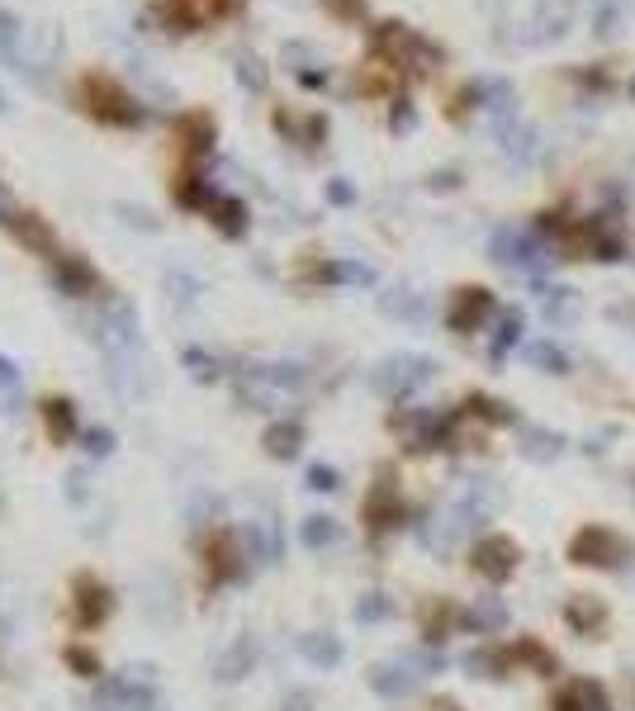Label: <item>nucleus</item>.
<instances>
[{
    "label": "nucleus",
    "mask_w": 635,
    "mask_h": 711,
    "mask_svg": "<svg viewBox=\"0 0 635 711\" xmlns=\"http://www.w3.org/2000/svg\"><path fill=\"white\" fill-rule=\"evenodd\" d=\"M209 204H214V219L223 233H242L247 228V209L237 200H228V195H209Z\"/></svg>",
    "instance_id": "obj_14"
},
{
    "label": "nucleus",
    "mask_w": 635,
    "mask_h": 711,
    "mask_svg": "<svg viewBox=\"0 0 635 711\" xmlns=\"http://www.w3.org/2000/svg\"><path fill=\"white\" fill-rule=\"evenodd\" d=\"M541 29H545V38L555 34H569V19H574V0H541Z\"/></svg>",
    "instance_id": "obj_11"
},
{
    "label": "nucleus",
    "mask_w": 635,
    "mask_h": 711,
    "mask_svg": "<svg viewBox=\"0 0 635 711\" xmlns=\"http://www.w3.org/2000/svg\"><path fill=\"white\" fill-rule=\"evenodd\" d=\"M0 110H5V91H0Z\"/></svg>",
    "instance_id": "obj_28"
},
{
    "label": "nucleus",
    "mask_w": 635,
    "mask_h": 711,
    "mask_svg": "<svg viewBox=\"0 0 635 711\" xmlns=\"http://www.w3.org/2000/svg\"><path fill=\"white\" fill-rule=\"evenodd\" d=\"M327 200H332V204H351V200H356V190H351L346 181H332V185H327Z\"/></svg>",
    "instance_id": "obj_25"
},
{
    "label": "nucleus",
    "mask_w": 635,
    "mask_h": 711,
    "mask_svg": "<svg viewBox=\"0 0 635 711\" xmlns=\"http://www.w3.org/2000/svg\"><path fill=\"white\" fill-rule=\"evenodd\" d=\"M517 342H522V318L508 313V318H503V328H498V342H493V361H503L508 347H517Z\"/></svg>",
    "instance_id": "obj_18"
},
{
    "label": "nucleus",
    "mask_w": 635,
    "mask_h": 711,
    "mask_svg": "<svg viewBox=\"0 0 635 711\" xmlns=\"http://www.w3.org/2000/svg\"><path fill=\"white\" fill-rule=\"evenodd\" d=\"M527 361L541 365L545 375H564V370H569V356H564L555 342H531V347H527Z\"/></svg>",
    "instance_id": "obj_13"
},
{
    "label": "nucleus",
    "mask_w": 635,
    "mask_h": 711,
    "mask_svg": "<svg viewBox=\"0 0 635 711\" xmlns=\"http://www.w3.org/2000/svg\"><path fill=\"white\" fill-rule=\"evenodd\" d=\"M365 517H370V527H394V522H399V498H394V489H389V484H380V489L370 493Z\"/></svg>",
    "instance_id": "obj_10"
},
{
    "label": "nucleus",
    "mask_w": 635,
    "mask_h": 711,
    "mask_svg": "<svg viewBox=\"0 0 635 711\" xmlns=\"http://www.w3.org/2000/svg\"><path fill=\"white\" fill-rule=\"evenodd\" d=\"M304 655H309L313 664H323V669H332V664L342 659V645H337L332 636H309V640H304Z\"/></svg>",
    "instance_id": "obj_15"
},
{
    "label": "nucleus",
    "mask_w": 635,
    "mask_h": 711,
    "mask_svg": "<svg viewBox=\"0 0 635 711\" xmlns=\"http://www.w3.org/2000/svg\"><path fill=\"white\" fill-rule=\"evenodd\" d=\"M337 15H361V0H332Z\"/></svg>",
    "instance_id": "obj_27"
},
{
    "label": "nucleus",
    "mask_w": 635,
    "mask_h": 711,
    "mask_svg": "<svg viewBox=\"0 0 635 711\" xmlns=\"http://www.w3.org/2000/svg\"><path fill=\"white\" fill-rule=\"evenodd\" d=\"M81 110L91 114V119H100V124H138L143 114L133 110V100L124 95V86L119 81H109V76H86L81 81Z\"/></svg>",
    "instance_id": "obj_1"
},
{
    "label": "nucleus",
    "mask_w": 635,
    "mask_h": 711,
    "mask_svg": "<svg viewBox=\"0 0 635 711\" xmlns=\"http://www.w3.org/2000/svg\"><path fill=\"white\" fill-rule=\"evenodd\" d=\"M493 313V294L479 290V285H465V290H455L451 309H446V323L455 332H479V323Z\"/></svg>",
    "instance_id": "obj_6"
},
{
    "label": "nucleus",
    "mask_w": 635,
    "mask_h": 711,
    "mask_svg": "<svg viewBox=\"0 0 635 711\" xmlns=\"http://www.w3.org/2000/svg\"><path fill=\"white\" fill-rule=\"evenodd\" d=\"M271 451H275V456H294V451H299V427H294V422H290V427H275V432H271Z\"/></svg>",
    "instance_id": "obj_22"
},
{
    "label": "nucleus",
    "mask_w": 635,
    "mask_h": 711,
    "mask_svg": "<svg viewBox=\"0 0 635 711\" xmlns=\"http://www.w3.org/2000/svg\"><path fill=\"white\" fill-rule=\"evenodd\" d=\"M309 479H313V489H337V474L332 470H313Z\"/></svg>",
    "instance_id": "obj_26"
},
{
    "label": "nucleus",
    "mask_w": 635,
    "mask_h": 711,
    "mask_svg": "<svg viewBox=\"0 0 635 711\" xmlns=\"http://www.w3.org/2000/svg\"><path fill=\"white\" fill-rule=\"evenodd\" d=\"M465 626H474V631H503V626H508V607L498 598H479L470 612H465Z\"/></svg>",
    "instance_id": "obj_9"
},
{
    "label": "nucleus",
    "mask_w": 635,
    "mask_h": 711,
    "mask_svg": "<svg viewBox=\"0 0 635 711\" xmlns=\"http://www.w3.org/2000/svg\"><path fill=\"white\" fill-rule=\"evenodd\" d=\"M327 280H346V285H370L375 280V271L370 266H356V261H337V266H327Z\"/></svg>",
    "instance_id": "obj_17"
},
{
    "label": "nucleus",
    "mask_w": 635,
    "mask_h": 711,
    "mask_svg": "<svg viewBox=\"0 0 635 711\" xmlns=\"http://www.w3.org/2000/svg\"><path fill=\"white\" fill-rule=\"evenodd\" d=\"M474 569L493 579V584H503L512 569H517V541L512 536H484L479 546H474Z\"/></svg>",
    "instance_id": "obj_5"
},
{
    "label": "nucleus",
    "mask_w": 635,
    "mask_h": 711,
    "mask_svg": "<svg viewBox=\"0 0 635 711\" xmlns=\"http://www.w3.org/2000/svg\"><path fill=\"white\" fill-rule=\"evenodd\" d=\"M493 261L498 266H512V271H545V261H550V252H545L541 237L531 233H517V228H503V233H493Z\"/></svg>",
    "instance_id": "obj_3"
},
{
    "label": "nucleus",
    "mask_w": 635,
    "mask_h": 711,
    "mask_svg": "<svg viewBox=\"0 0 635 711\" xmlns=\"http://www.w3.org/2000/svg\"><path fill=\"white\" fill-rule=\"evenodd\" d=\"M389 124H394V133H408V128L418 124V110H413L408 100H394V114H389Z\"/></svg>",
    "instance_id": "obj_23"
},
{
    "label": "nucleus",
    "mask_w": 635,
    "mask_h": 711,
    "mask_svg": "<svg viewBox=\"0 0 635 711\" xmlns=\"http://www.w3.org/2000/svg\"><path fill=\"white\" fill-rule=\"evenodd\" d=\"M569 621L579 626V631H593L602 621V602H593V598H574L569 602Z\"/></svg>",
    "instance_id": "obj_16"
},
{
    "label": "nucleus",
    "mask_w": 635,
    "mask_h": 711,
    "mask_svg": "<svg viewBox=\"0 0 635 711\" xmlns=\"http://www.w3.org/2000/svg\"><path fill=\"white\" fill-rule=\"evenodd\" d=\"M560 711H612V707H607L602 683H593V678H574L560 697Z\"/></svg>",
    "instance_id": "obj_8"
},
{
    "label": "nucleus",
    "mask_w": 635,
    "mask_h": 711,
    "mask_svg": "<svg viewBox=\"0 0 635 711\" xmlns=\"http://www.w3.org/2000/svg\"><path fill=\"white\" fill-rule=\"evenodd\" d=\"M413 669H418L413 659H399V664H380V669L370 674V683H375L384 697H403V693H413V688L422 683V674H413Z\"/></svg>",
    "instance_id": "obj_7"
},
{
    "label": "nucleus",
    "mask_w": 635,
    "mask_h": 711,
    "mask_svg": "<svg viewBox=\"0 0 635 711\" xmlns=\"http://www.w3.org/2000/svg\"><path fill=\"white\" fill-rule=\"evenodd\" d=\"M436 365L427 361V356H389V361H380V370H375V389L380 394H389V399H403V394H413L418 384L432 380Z\"/></svg>",
    "instance_id": "obj_4"
},
{
    "label": "nucleus",
    "mask_w": 635,
    "mask_h": 711,
    "mask_svg": "<svg viewBox=\"0 0 635 711\" xmlns=\"http://www.w3.org/2000/svg\"><path fill=\"white\" fill-rule=\"evenodd\" d=\"M304 541H309V546H327V541H337V527H332V517H309V527H304Z\"/></svg>",
    "instance_id": "obj_21"
},
{
    "label": "nucleus",
    "mask_w": 635,
    "mask_h": 711,
    "mask_svg": "<svg viewBox=\"0 0 635 711\" xmlns=\"http://www.w3.org/2000/svg\"><path fill=\"white\" fill-rule=\"evenodd\" d=\"M237 81H242L247 91H266V67H261L256 57H237Z\"/></svg>",
    "instance_id": "obj_20"
},
{
    "label": "nucleus",
    "mask_w": 635,
    "mask_h": 711,
    "mask_svg": "<svg viewBox=\"0 0 635 711\" xmlns=\"http://www.w3.org/2000/svg\"><path fill=\"white\" fill-rule=\"evenodd\" d=\"M626 555H631V546H626V536H617L612 527H583L579 536L569 541V560H574V565L617 569Z\"/></svg>",
    "instance_id": "obj_2"
},
{
    "label": "nucleus",
    "mask_w": 635,
    "mask_h": 711,
    "mask_svg": "<svg viewBox=\"0 0 635 711\" xmlns=\"http://www.w3.org/2000/svg\"><path fill=\"white\" fill-rule=\"evenodd\" d=\"M574 318H579V294L545 290V323H574Z\"/></svg>",
    "instance_id": "obj_12"
},
{
    "label": "nucleus",
    "mask_w": 635,
    "mask_h": 711,
    "mask_svg": "<svg viewBox=\"0 0 635 711\" xmlns=\"http://www.w3.org/2000/svg\"><path fill=\"white\" fill-rule=\"evenodd\" d=\"M384 612H389V602H384L380 593H370V598H365L361 607H356V617H361V621H380Z\"/></svg>",
    "instance_id": "obj_24"
},
{
    "label": "nucleus",
    "mask_w": 635,
    "mask_h": 711,
    "mask_svg": "<svg viewBox=\"0 0 635 711\" xmlns=\"http://www.w3.org/2000/svg\"><path fill=\"white\" fill-rule=\"evenodd\" d=\"M527 456L531 460H555L560 456V437H550V432H527Z\"/></svg>",
    "instance_id": "obj_19"
}]
</instances>
